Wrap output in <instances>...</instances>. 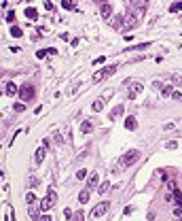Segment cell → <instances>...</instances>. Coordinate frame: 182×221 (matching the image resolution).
<instances>
[{"label": "cell", "instance_id": "obj_1", "mask_svg": "<svg viewBox=\"0 0 182 221\" xmlns=\"http://www.w3.org/2000/svg\"><path fill=\"white\" fill-rule=\"evenodd\" d=\"M140 160V151L138 149H131V151H127L125 155H123L121 160H119V170H125V168H129L131 164Z\"/></svg>", "mask_w": 182, "mask_h": 221}, {"label": "cell", "instance_id": "obj_2", "mask_svg": "<svg viewBox=\"0 0 182 221\" xmlns=\"http://www.w3.org/2000/svg\"><path fill=\"white\" fill-rule=\"evenodd\" d=\"M55 202H57V194H55L53 189H49L47 198H42V200L38 202V206H40V210H45V213H47V210L53 209V204H55Z\"/></svg>", "mask_w": 182, "mask_h": 221}, {"label": "cell", "instance_id": "obj_3", "mask_svg": "<svg viewBox=\"0 0 182 221\" xmlns=\"http://www.w3.org/2000/svg\"><path fill=\"white\" fill-rule=\"evenodd\" d=\"M140 24V13L135 11V9H131V11L125 15V19H123V28L125 30H129V28H134V26Z\"/></svg>", "mask_w": 182, "mask_h": 221}, {"label": "cell", "instance_id": "obj_4", "mask_svg": "<svg viewBox=\"0 0 182 221\" xmlns=\"http://www.w3.org/2000/svg\"><path fill=\"white\" fill-rule=\"evenodd\" d=\"M19 98L24 102H30L32 98H36V92H34V85L32 83H25V85H19Z\"/></svg>", "mask_w": 182, "mask_h": 221}, {"label": "cell", "instance_id": "obj_5", "mask_svg": "<svg viewBox=\"0 0 182 221\" xmlns=\"http://www.w3.org/2000/svg\"><path fill=\"white\" fill-rule=\"evenodd\" d=\"M117 68H119L117 64H114V66H108V68H102V70H97V73L91 77V81H93V83H100V81L108 79L110 74H114V70H117Z\"/></svg>", "mask_w": 182, "mask_h": 221}, {"label": "cell", "instance_id": "obj_6", "mask_svg": "<svg viewBox=\"0 0 182 221\" xmlns=\"http://www.w3.org/2000/svg\"><path fill=\"white\" fill-rule=\"evenodd\" d=\"M108 209H110V202H106V200H104V202H100L95 209L91 210V217H93V219H100V217H104V215L108 213Z\"/></svg>", "mask_w": 182, "mask_h": 221}, {"label": "cell", "instance_id": "obj_7", "mask_svg": "<svg viewBox=\"0 0 182 221\" xmlns=\"http://www.w3.org/2000/svg\"><path fill=\"white\" fill-rule=\"evenodd\" d=\"M140 92H142V83H140V81H131V83H129V92H127V96H129V98H135Z\"/></svg>", "mask_w": 182, "mask_h": 221}, {"label": "cell", "instance_id": "obj_8", "mask_svg": "<svg viewBox=\"0 0 182 221\" xmlns=\"http://www.w3.org/2000/svg\"><path fill=\"white\" fill-rule=\"evenodd\" d=\"M123 113H125V106H123V104H117V106L108 113V119H110V121H114V119H119V117H121Z\"/></svg>", "mask_w": 182, "mask_h": 221}, {"label": "cell", "instance_id": "obj_9", "mask_svg": "<svg viewBox=\"0 0 182 221\" xmlns=\"http://www.w3.org/2000/svg\"><path fill=\"white\" fill-rule=\"evenodd\" d=\"M100 174L97 172H91L89 174V179H87V189H93V187H100Z\"/></svg>", "mask_w": 182, "mask_h": 221}, {"label": "cell", "instance_id": "obj_10", "mask_svg": "<svg viewBox=\"0 0 182 221\" xmlns=\"http://www.w3.org/2000/svg\"><path fill=\"white\" fill-rule=\"evenodd\" d=\"M4 94H7V96H15V94H19V87L15 85L13 81H7V83H4Z\"/></svg>", "mask_w": 182, "mask_h": 221}, {"label": "cell", "instance_id": "obj_11", "mask_svg": "<svg viewBox=\"0 0 182 221\" xmlns=\"http://www.w3.org/2000/svg\"><path fill=\"white\" fill-rule=\"evenodd\" d=\"M45 155H47V149H45V147L36 149V153H34V162H36V166H38V164H42V160H45Z\"/></svg>", "mask_w": 182, "mask_h": 221}, {"label": "cell", "instance_id": "obj_12", "mask_svg": "<svg viewBox=\"0 0 182 221\" xmlns=\"http://www.w3.org/2000/svg\"><path fill=\"white\" fill-rule=\"evenodd\" d=\"M89 198H91V189H87V187H85V189L78 194V202H81V204H87Z\"/></svg>", "mask_w": 182, "mask_h": 221}, {"label": "cell", "instance_id": "obj_13", "mask_svg": "<svg viewBox=\"0 0 182 221\" xmlns=\"http://www.w3.org/2000/svg\"><path fill=\"white\" fill-rule=\"evenodd\" d=\"M100 13H102L104 19H110V15H112V7H110V4H102V7H100Z\"/></svg>", "mask_w": 182, "mask_h": 221}, {"label": "cell", "instance_id": "obj_14", "mask_svg": "<svg viewBox=\"0 0 182 221\" xmlns=\"http://www.w3.org/2000/svg\"><path fill=\"white\" fill-rule=\"evenodd\" d=\"M81 132H83V134H91V132H93V123L89 121V119L83 121V123H81Z\"/></svg>", "mask_w": 182, "mask_h": 221}, {"label": "cell", "instance_id": "obj_15", "mask_svg": "<svg viewBox=\"0 0 182 221\" xmlns=\"http://www.w3.org/2000/svg\"><path fill=\"white\" fill-rule=\"evenodd\" d=\"M125 128H127V130H135V128H138V119H135L134 115L125 119Z\"/></svg>", "mask_w": 182, "mask_h": 221}, {"label": "cell", "instance_id": "obj_16", "mask_svg": "<svg viewBox=\"0 0 182 221\" xmlns=\"http://www.w3.org/2000/svg\"><path fill=\"white\" fill-rule=\"evenodd\" d=\"M24 15L28 17V19H36V17H38V11L34 9V7H28V9L24 11Z\"/></svg>", "mask_w": 182, "mask_h": 221}, {"label": "cell", "instance_id": "obj_17", "mask_svg": "<svg viewBox=\"0 0 182 221\" xmlns=\"http://www.w3.org/2000/svg\"><path fill=\"white\" fill-rule=\"evenodd\" d=\"M171 196H174V200H176V204L182 209V191L176 187V189H171Z\"/></svg>", "mask_w": 182, "mask_h": 221}, {"label": "cell", "instance_id": "obj_18", "mask_svg": "<svg viewBox=\"0 0 182 221\" xmlns=\"http://www.w3.org/2000/svg\"><path fill=\"white\" fill-rule=\"evenodd\" d=\"M25 204H28V206H34V204H36V194H34V191H28V194H25Z\"/></svg>", "mask_w": 182, "mask_h": 221}, {"label": "cell", "instance_id": "obj_19", "mask_svg": "<svg viewBox=\"0 0 182 221\" xmlns=\"http://www.w3.org/2000/svg\"><path fill=\"white\" fill-rule=\"evenodd\" d=\"M11 36L13 38H21V36H24V30H21L19 26H13V28H11Z\"/></svg>", "mask_w": 182, "mask_h": 221}, {"label": "cell", "instance_id": "obj_20", "mask_svg": "<svg viewBox=\"0 0 182 221\" xmlns=\"http://www.w3.org/2000/svg\"><path fill=\"white\" fill-rule=\"evenodd\" d=\"M104 104H106V102H102V100L97 98L95 102H93V104H91V110H93V113H100V110L104 109Z\"/></svg>", "mask_w": 182, "mask_h": 221}, {"label": "cell", "instance_id": "obj_21", "mask_svg": "<svg viewBox=\"0 0 182 221\" xmlns=\"http://www.w3.org/2000/svg\"><path fill=\"white\" fill-rule=\"evenodd\" d=\"M114 94H117V92H114V89H108V92H104V94H102V96H100V100H102V102H108V100L112 98V96H114Z\"/></svg>", "mask_w": 182, "mask_h": 221}, {"label": "cell", "instance_id": "obj_22", "mask_svg": "<svg viewBox=\"0 0 182 221\" xmlns=\"http://www.w3.org/2000/svg\"><path fill=\"white\" fill-rule=\"evenodd\" d=\"M108 189H110V183H108V181H104V183H102V185H100V187H97V191H100L102 196H104V194H106Z\"/></svg>", "mask_w": 182, "mask_h": 221}, {"label": "cell", "instance_id": "obj_23", "mask_svg": "<svg viewBox=\"0 0 182 221\" xmlns=\"http://www.w3.org/2000/svg\"><path fill=\"white\" fill-rule=\"evenodd\" d=\"M161 94H163V98H167V96L174 94V87H171V85H165L163 89H161Z\"/></svg>", "mask_w": 182, "mask_h": 221}, {"label": "cell", "instance_id": "obj_24", "mask_svg": "<svg viewBox=\"0 0 182 221\" xmlns=\"http://www.w3.org/2000/svg\"><path fill=\"white\" fill-rule=\"evenodd\" d=\"M72 221H85V215H83V210H76L72 215Z\"/></svg>", "mask_w": 182, "mask_h": 221}, {"label": "cell", "instance_id": "obj_25", "mask_svg": "<svg viewBox=\"0 0 182 221\" xmlns=\"http://www.w3.org/2000/svg\"><path fill=\"white\" fill-rule=\"evenodd\" d=\"M146 47H150V43H142V45H138V47H127L125 51H138V49H146Z\"/></svg>", "mask_w": 182, "mask_h": 221}, {"label": "cell", "instance_id": "obj_26", "mask_svg": "<svg viewBox=\"0 0 182 221\" xmlns=\"http://www.w3.org/2000/svg\"><path fill=\"white\" fill-rule=\"evenodd\" d=\"M171 83H176L178 87H182V77L180 74H171Z\"/></svg>", "mask_w": 182, "mask_h": 221}, {"label": "cell", "instance_id": "obj_27", "mask_svg": "<svg viewBox=\"0 0 182 221\" xmlns=\"http://www.w3.org/2000/svg\"><path fill=\"white\" fill-rule=\"evenodd\" d=\"M170 11H171V13H178V11H182V2H174V4L170 7Z\"/></svg>", "mask_w": 182, "mask_h": 221}, {"label": "cell", "instance_id": "obj_28", "mask_svg": "<svg viewBox=\"0 0 182 221\" xmlns=\"http://www.w3.org/2000/svg\"><path fill=\"white\" fill-rule=\"evenodd\" d=\"M104 62H106V58H104V55H100V58L93 60V66H100V64H104Z\"/></svg>", "mask_w": 182, "mask_h": 221}, {"label": "cell", "instance_id": "obj_29", "mask_svg": "<svg viewBox=\"0 0 182 221\" xmlns=\"http://www.w3.org/2000/svg\"><path fill=\"white\" fill-rule=\"evenodd\" d=\"M61 7H64V9H68V11H72V9H74V2H68V0H66V2H61Z\"/></svg>", "mask_w": 182, "mask_h": 221}, {"label": "cell", "instance_id": "obj_30", "mask_svg": "<svg viewBox=\"0 0 182 221\" xmlns=\"http://www.w3.org/2000/svg\"><path fill=\"white\" fill-rule=\"evenodd\" d=\"M85 176H87V170H78L76 172V179H78V181H83Z\"/></svg>", "mask_w": 182, "mask_h": 221}, {"label": "cell", "instance_id": "obj_31", "mask_svg": "<svg viewBox=\"0 0 182 221\" xmlns=\"http://www.w3.org/2000/svg\"><path fill=\"white\" fill-rule=\"evenodd\" d=\"M7 21H9V24H13V21H15V13H13V11L7 13Z\"/></svg>", "mask_w": 182, "mask_h": 221}, {"label": "cell", "instance_id": "obj_32", "mask_svg": "<svg viewBox=\"0 0 182 221\" xmlns=\"http://www.w3.org/2000/svg\"><path fill=\"white\" fill-rule=\"evenodd\" d=\"M165 147L170 149V151H174V149L178 147V143H176V140H170V143H167V145H165Z\"/></svg>", "mask_w": 182, "mask_h": 221}, {"label": "cell", "instance_id": "obj_33", "mask_svg": "<svg viewBox=\"0 0 182 221\" xmlns=\"http://www.w3.org/2000/svg\"><path fill=\"white\" fill-rule=\"evenodd\" d=\"M171 100H178V102H182V94H180V92H174V94H171Z\"/></svg>", "mask_w": 182, "mask_h": 221}, {"label": "cell", "instance_id": "obj_34", "mask_svg": "<svg viewBox=\"0 0 182 221\" xmlns=\"http://www.w3.org/2000/svg\"><path fill=\"white\" fill-rule=\"evenodd\" d=\"M64 215H66V219H68V221H72V215H74V213L70 209H66V210H64Z\"/></svg>", "mask_w": 182, "mask_h": 221}, {"label": "cell", "instance_id": "obj_35", "mask_svg": "<svg viewBox=\"0 0 182 221\" xmlns=\"http://www.w3.org/2000/svg\"><path fill=\"white\" fill-rule=\"evenodd\" d=\"M13 109H15V110H19V113H21V110H25V104H21V102H17V104H15Z\"/></svg>", "mask_w": 182, "mask_h": 221}, {"label": "cell", "instance_id": "obj_36", "mask_svg": "<svg viewBox=\"0 0 182 221\" xmlns=\"http://www.w3.org/2000/svg\"><path fill=\"white\" fill-rule=\"evenodd\" d=\"M171 213H174V215H176V217H178V219L182 221V209H174Z\"/></svg>", "mask_w": 182, "mask_h": 221}, {"label": "cell", "instance_id": "obj_37", "mask_svg": "<svg viewBox=\"0 0 182 221\" xmlns=\"http://www.w3.org/2000/svg\"><path fill=\"white\" fill-rule=\"evenodd\" d=\"M55 53H57L55 47H47V55H55Z\"/></svg>", "mask_w": 182, "mask_h": 221}, {"label": "cell", "instance_id": "obj_38", "mask_svg": "<svg viewBox=\"0 0 182 221\" xmlns=\"http://www.w3.org/2000/svg\"><path fill=\"white\" fill-rule=\"evenodd\" d=\"M47 55V49H40V51H36V58H45Z\"/></svg>", "mask_w": 182, "mask_h": 221}, {"label": "cell", "instance_id": "obj_39", "mask_svg": "<svg viewBox=\"0 0 182 221\" xmlns=\"http://www.w3.org/2000/svg\"><path fill=\"white\" fill-rule=\"evenodd\" d=\"M38 221H53V217H51V215H42Z\"/></svg>", "mask_w": 182, "mask_h": 221}, {"label": "cell", "instance_id": "obj_40", "mask_svg": "<svg viewBox=\"0 0 182 221\" xmlns=\"http://www.w3.org/2000/svg\"><path fill=\"white\" fill-rule=\"evenodd\" d=\"M45 9H47V11H53L55 7H53V2H45Z\"/></svg>", "mask_w": 182, "mask_h": 221}, {"label": "cell", "instance_id": "obj_41", "mask_svg": "<svg viewBox=\"0 0 182 221\" xmlns=\"http://www.w3.org/2000/svg\"><path fill=\"white\" fill-rule=\"evenodd\" d=\"M38 185V179H34V176H32V179H30V187H36Z\"/></svg>", "mask_w": 182, "mask_h": 221}]
</instances>
